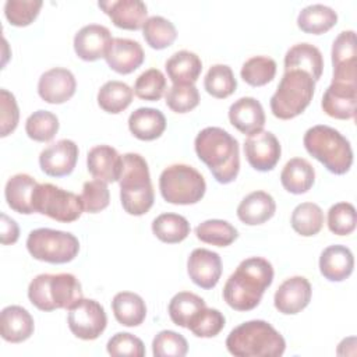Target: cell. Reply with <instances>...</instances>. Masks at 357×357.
<instances>
[{
    "label": "cell",
    "instance_id": "obj_14",
    "mask_svg": "<svg viewBox=\"0 0 357 357\" xmlns=\"http://www.w3.org/2000/svg\"><path fill=\"white\" fill-rule=\"evenodd\" d=\"M78 145L71 139H60L39 155V165L45 174L50 177H63L73 173L78 160Z\"/></svg>",
    "mask_w": 357,
    "mask_h": 357
},
{
    "label": "cell",
    "instance_id": "obj_29",
    "mask_svg": "<svg viewBox=\"0 0 357 357\" xmlns=\"http://www.w3.org/2000/svg\"><path fill=\"white\" fill-rule=\"evenodd\" d=\"M131 134L141 141H153L166 130L165 114L153 107H139L128 117Z\"/></svg>",
    "mask_w": 357,
    "mask_h": 357
},
{
    "label": "cell",
    "instance_id": "obj_4",
    "mask_svg": "<svg viewBox=\"0 0 357 357\" xmlns=\"http://www.w3.org/2000/svg\"><path fill=\"white\" fill-rule=\"evenodd\" d=\"M120 199L124 211L132 216L145 215L153 205L155 194L146 160L139 153L123 155Z\"/></svg>",
    "mask_w": 357,
    "mask_h": 357
},
{
    "label": "cell",
    "instance_id": "obj_23",
    "mask_svg": "<svg viewBox=\"0 0 357 357\" xmlns=\"http://www.w3.org/2000/svg\"><path fill=\"white\" fill-rule=\"evenodd\" d=\"M229 120L233 127L250 137L262 131L265 126V112L255 98L244 96L229 107Z\"/></svg>",
    "mask_w": 357,
    "mask_h": 357
},
{
    "label": "cell",
    "instance_id": "obj_7",
    "mask_svg": "<svg viewBox=\"0 0 357 357\" xmlns=\"http://www.w3.org/2000/svg\"><path fill=\"white\" fill-rule=\"evenodd\" d=\"M315 81L301 70L284 71L276 92L271 98V110L280 120H290L301 114L311 103Z\"/></svg>",
    "mask_w": 357,
    "mask_h": 357
},
{
    "label": "cell",
    "instance_id": "obj_39",
    "mask_svg": "<svg viewBox=\"0 0 357 357\" xmlns=\"http://www.w3.org/2000/svg\"><path fill=\"white\" fill-rule=\"evenodd\" d=\"M142 35L145 42L152 49L162 50L173 45L177 38V31L173 22H170L165 17L153 15L145 21L142 26Z\"/></svg>",
    "mask_w": 357,
    "mask_h": 357
},
{
    "label": "cell",
    "instance_id": "obj_34",
    "mask_svg": "<svg viewBox=\"0 0 357 357\" xmlns=\"http://www.w3.org/2000/svg\"><path fill=\"white\" fill-rule=\"evenodd\" d=\"M134 91L121 81H107L98 92V105L106 113L117 114L126 110L132 102Z\"/></svg>",
    "mask_w": 357,
    "mask_h": 357
},
{
    "label": "cell",
    "instance_id": "obj_27",
    "mask_svg": "<svg viewBox=\"0 0 357 357\" xmlns=\"http://www.w3.org/2000/svg\"><path fill=\"white\" fill-rule=\"evenodd\" d=\"M275 199L265 191L250 192L237 206L238 219L248 226H257L268 222L275 215Z\"/></svg>",
    "mask_w": 357,
    "mask_h": 357
},
{
    "label": "cell",
    "instance_id": "obj_19",
    "mask_svg": "<svg viewBox=\"0 0 357 357\" xmlns=\"http://www.w3.org/2000/svg\"><path fill=\"white\" fill-rule=\"evenodd\" d=\"M357 85L346 82H333L322 96L321 106L324 112L337 120H349L356 116Z\"/></svg>",
    "mask_w": 357,
    "mask_h": 357
},
{
    "label": "cell",
    "instance_id": "obj_43",
    "mask_svg": "<svg viewBox=\"0 0 357 357\" xmlns=\"http://www.w3.org/2000/svg\"><path fill=\"white\" fill-rule=\"evenodd\" d=\"M225 317L216 308H201L190 321L187 329H190L198 337H213L225 328Z\"/></svg>",
    "mask_w": 357,
    "mask_h": 357
},
{
    "label": "cell",
    "instance_id": "obj_52",
    "mask_svg": "<svg viewBox=\"0 0 357 357\" xmlns=\"http://www.w3.org/2000/svg\"><path fill=\"white\" fill-rule=\"evenodd\" d=\"M20 237V229L14 219L8 218L6 213H1V244H14Z\"/></svg>",
    "mask_w": 357,
    "mask_h": 357
},
{
    "label": "cell",
    "instance_id": "obj_35",
    "mask_svg": "<svg viewBox=\"0 0 357 357\" xmlns=\"http://www.w3.org/2000/svg\"><path fill=\"white\" fill-rule=\"evenodd\" d=\"M290 223L296 233L311 237L321 231L324 226V212L321 206L314 202H301L293 209Z\"/></svg>",
    "mask_w": 357,
    "mask_h": 357
},
{
    "label": "cell",
    "instance_id": "obj_41",
    "mask_svg": "<svg viewBox=\"0 0 357 357\" xmlns=\"http://www.w3.org/2000/svg\"><path fill=\"white\" fill-rule=\"evenodd\" d=\"M276 74V61L268 56H254L248 59L240 71L244 82L251 86H262L271 82Z\"/></svg>",
    "mask_w": 357,
    "mask_h": 357
},
{
    "label": "cell",
    "instance_id": "obj_21",
    "mask_svg": "<svg viewBox=\"0 0 357 357\" xmlns=\"http://www.w3.org/2000/svg\"><path fill=\"white\" fill-rule=\"evenodd\" d=\"M105 60L113 71L119 74H130L144 63L145 53L137 40L113 38L105 54Z\"/></svg>",
    "mask_w": 357,
    "mask_h": 357
},
{
    "label": "cell",
    "instance_id": "obj_24",
    "mask_svg": "<svg viewBox=\"0 0 357 357\" xmlns=\"http://www.w3.org/2000/svg\"><path fill=\"white\" fill-rule=\"evenodd\" d=\"M35 329L32 315L21 305H8L0 314V335L6 342L21 343L31 337Z\"/></svg>",
    "mask_w": 357,
    "mask_h": 357
},
{
    "label": "cell",
    "instance_id": "obj_37",
    "mask_svg": "<svg viewBox=\"0 0 357 357\" xmlns=\"http://www.w3.org/2000/svg\"><path fill=\"white\" fill-rule=\"evenodd\" d=\"M195 236L202 243L218 247H227L238 237V231L227 220L209 219L195 227Z\"/></svg>",
    "mask_w": 357,
    "mask_h": 357
},
{
    "label": "cell",
    "instance_id": "obj_8",
    "mask_svg": "<svg viewBox=\"0 0 357 357\" xmlns=\"http://www.w3.org/2000/svg\"><path fill=\"white\" fill-rule=\"evenodd\" d=\"M159 190L169 204L191 205L204 198L206 183L204 176L192 166L176 163L160 173Z\"/></svg>",
    "mask_w": 357,
    "mask_h": 357
},
{
    "label": "cell",
    "instance_id": "obj_38",
    "mask_svg": "<svg viewBox=\"0 0 357 357\" xmlns=\"http://www.w3.org/2000/svg\"><path fill=\"white\" fill-rule=\"evenodd\" d=\"M206 307L204 298L191 291H178L169 303V317L174 325L187 328L192 317Z\"/></svg>",
    "mask_w": 357,
    "mask_h": 357
},
{
    "label": "cell",
    "instance_id": "obj_10",
    "mask_svg": "<svg viewBox=\"0 0 357 357\" xmlns=\"http://www.w3.org/2000/svg\"><path fill=\"white\" fill-rule=\"evenodd\" d=\"M32 204L36 213L46 215L61 223L75 222L84 212L81 197L50 183L36 185Z\"/></svg>",
    "mask_w": 357,
    "mask_h": 357
},
{
    "label": "cell",
    "instance_id": "obj_20",
    "mask_svg": "<svg viewBox=\"0 0 357 357\" xmlns=\"http://www.w3.org/2000/svg\"><path fill=\"white\" fill-rule=\"evenodd\" d=\"M113 38L110 31L99 24L82 26L74 36L75 54L85 61H95L105 57Z\"/></svg>",
    "mask_w": 357,
    "mask_h": 357
},
{
    "label": "cell",
    "instance_id": "obj_25",
    "mask_svg": "<svg viewBox=\"0 0 357 357\" xmlns=\"http://www.w3.org/2000/svg\"><path fill=\"white\" fill-rule=\"evenodd\" d=\"M354 257L350 248L340 244L326 247L319 257V271L331 282H342L353 273Z\"/></svg>",
    "mask_w": 357,
    "mask_h": 357
},
{
    "label": "cell",
    "instance_id": "obj_47",
    "mask_svg": "<svg viewBox=\"0 0 357 357\" xmlns=\"http://www.w3.org/2000/svg\"><path fill=\"white\" fill-rule=\"evenodd\" d=\"M43 3L40 0H7L4 15L14 26H26L35 21Z\"/></svg>",
    "mask_w": 357,
    "mask_h": 357
},
{
    "label": "cell",
    "instance_id": "obj_1",
    "mask_svg": "<svg viewBox=\"0 0 357 357\" xmlns=\"http://www.w3.org/2000/svg\"><path fill=\"white\" fill-rule=\"evenodd\" d=\"M273 266L261 257H250L241 261L229 276L223 287V298L236 311L254 310L272 284Z\"/></svg>",
    "mask_w": 357,
    "mask_h": 357
},
{
    "label": "cell",
    "instance_id": "obj_16",
    "mask_svg": "<svg viewBox=\"0 0 357 357\" xmlns=\"http://www.w3.org/2000/svg\"><path fill=\"white\" fill-rule=\"evenodd\" d=\"M190 279L201 289H213L222 275V259L218 252L206 248H195L187 261Z\"/></svg>",
    "mask_w": 357,
    "mask_h": 357
},
{
    "label": "cell",
    "instance_id": "obj_15",
    "mask_svg": "<svg viewBox=\"0 0 357 357\" xmlns=\"http://www.w3.org/2000/svg\"><path fill=\"white\" fill-rule=\"evenodd\" d=\"M77 88L74 74L61 67H54L45 71L38 81L39 96L52 105H60L70 100Z\"/></svg>",
    "mask_w": 357,
    "mask_h": 357
},
{
    "label": "cell",
    "instance_id": "obj_9",
    "mask_svg": "<svg viewBox=\"0 0 357 357\" xmlns=\"http://www.w3.org/2000/svg\"><path fill=\"white\" fill-rule=\"evenodd\" d=\"M26 250L38 261L67 264L78 255L79 241L68 231L40 227L28 234Z\"/></svg>",
    "mask_w": 357,
    "mask_h": 357
},
{
    "label": "cell",
    "instance_id": "obj_32",
    "mask_svg": "<svg viewBox=\"0 0 357 357\" xmlns=\"http://www.w3.org/2000/svg\"><path fill=\"white\" fill-rule=\"evenodd\" d=\"M112 310L119 324L138 326L146 317V305L141 296L132 291H120L113 297Z\"/></svg>",
    "mask_w": 357,
    "mask_h": 357
},
{
    "label": "cell",
    "instance_id": "obj_44",
    "mask_svg": "<svg viewBox=\"0 0 357 357\" xmlns=\"http://www.w3.org/2000/svg\"><path fill=\"white\" fill-rule=\"evenodd\" d=\"M166 105L174 113H188L199 103V92L194 84H173L166 92Z\"/></svg>",
    "mask_w": 357,
    "mask_h": 357
},
{
    "label": "cell",
    "instance_id": "obj_12",
    "mask_svg": "<svg viewBox=\"0 0 357 357\" xmlns=\"http://www.w3.org/2000/svg\"><path fill=\"white\" fill-rule=\"evenodd\" d=\"M333 82L357 85V45L354 31H342L332 45Z\"/></svg>",
    "mask_w": 357,
    "mask_h": 357
},
{
    "label": "cell",
    "instance_id": "obj_26",
    "mask_svg": "<svg viewBox=\"0 0 357 357\" xmlns=\"http://www.w3.org/2000/svg\"><path fill=\"white\" fill-rule=\"evenodd\" d=\"M36 185H38L36 180L32 176L25 173H18L10 177L4 188V197L7 201V205L13 211L22 215L35 213L32 198H33V191Z\"/></svg>",
    "mask_w": 357,
    "mask_h": 357
},
{
    "label": "cell",
    "instance_id": "obj_30",
    "mask_svg": "<svg viewBox=\"0 0 357 357\" xmlns=\"http://www.w3.org/2000/svg\"><path fill=\"white\" fill-rule=\"evenodd\" d=\"M165 68L173 84H194L202 71V63L195 53L180 50L167 59Z\"/></svg>",
    "mask_w": 357,
    "mask_h": 357
},
{
    "label": "cell",
    "instance_id": "obj_28",
    "mask_svg": "<svg viewBox=\"0 0 357 357\" xmlns=\"http://www.w3.org/2000/svg\"><path fill=\"white\" fill-rule=\"evenodd\" d=\"M301 70L318 81L324 71V57L321 50L311 43H297L284 56V71Z\"/></svg>",
    "mask_w": 357,
    "mask_h": 357
},
{
    "label": "cell",
    "instance_id": "obj_45",
    "mask_svg": "<svg viewBox=\"0 0 357 357\" xmlns=\"http://www.w3.org/2000/svg\"><path fill=\"white\" fill-rule=\"evenodd\" d=\"M357 223L356 208L350 202H337L328 211V227L333 234L347 236L354 231Z\"/></svg>",
    "mask_w": 357,
    "mask_h": 357
},
{
    "label": "cell",
    "instance_id": "obj_5",
    "mask_svg": "<svg viewBox=\"0 0 357 357\" xmlns=\"http://www.w3.org/2000/svg\"><path fill=\"white\" fill-rule=\"evenodd\" d=\"M305 151L319 160L331 173L344 174L353 165V149L337 130L318 124L308 128L303 138Z\"/></svg>",
    "mask_w": 357,
    "mask_h": 357
},
{
    "label": "cell",
    "instance_id": "obj_17",
    "mask_svg": "<svg viewBox=\"0 0 357 357\" xmlns=\"http://www.w3.org/2000/svg\"><path fill=\"white\" fill-rule=\"evenodd\" d=\"M312 289L304 276L286 279L273 297L275 308L284 315H294L303 311L311 301Z\"/></svg>",
    "mask_w": 357,
    "mask_h": 357
},
{
    "label": "cell",
    "instance_id": "obj_51",
    "mask_svg": "<svg viewBox=\"0 0 357 357\" xmlns=\"http://www.w3.org/2000/svg\"><path fill=\"white\" fill-rule=\"evenodd\" d=\"M0 109H1V112H0V114H1L0 137H7L18 126L20 110H18L15 96L4 88L0 89Z\"/></svg>",
    "mask_w": 357,
    "mask_h": 357
},
{
    "label": "cell",
    "instance_id": "obj_48",
    "mask_svg": "<svg viewBox=\"0 0 357 357\" xmlns=\"http://www.w3.org/2000/svg\"><path fill=\"white\" fill-rule=\"evenodd\" d=\"M188 351L185 337L174 331H160L152 342L155 357H184Z\"/></svg>",
    "mask_w": 357,
    "mask_h": 357
},
{
    "label": "cell",
    "instance_id": "obj_22",
    "mask_svg": "<svg viewBox=\"0 0 357 357\" xmlns=\"http://www.w3.org/2000/svg\"><path fill=\"white\" fill-rule=\"evenodd\" d=\"M88 172L105 183L120 180L123 169V156L110 145H96L86 155Z\"/></svg>",
    "mask_w": 357,
    "mask_h": 357
},
{
    "label": "cell",
    "instance_id": "obj_11",
    "mask_svg": "<svg viewBox=\"0 0 357 357\" xmlns=\"http://www.w3.org/2000/svg\"><path fill=\"white\" fill-rule=\"evenodd\" d=\"M67 324L74 336L82 340H95L106 329L107 317L100 303L82 297L68 308Z\"/></svg>",
    "mask_w": 357,
    "mask_h": 357
},
{
    "label": "cell",
    "instance_id": "obj_2",
    "mask_svg": "<svg viewBox=\"0 0 357 357\" xmlns=\"http://www.w3.org/2000/svg\"><path fill=\"white\" fill-rule=\"evenodd\" d=\"M194 148L218 183L229 184L236 180L240 170L238 142L226 130L220 127L201 130L195 137Z\"/></svg>",
    "mask_w": 357,
    "mask_h": 357
},
{
    "label": "cell",
    "instance_id": "obj_6",
    "mask_svg": "<svg viewBox=\"0 0 357 357\" xmlns=\"http://www.w3.org/2000/svg\"><path fill=\"white\" fill-rule=\"evenodd\" d=\"M28 298L40 311L68 310L82 298V287L71 273H42L31 280Z\"/></svg>",
    "mask_w": 357,
    "mask_h": 357
},
{
    "label": "cell",
    "instance_id": "obj_49",
    "mask_svg": "<svg viewBox=\"0 0 357 357\" xmlns=\"http://www.w3.org/2000/svg\"><path fill=\"white\" fill-rule=\"evenodd\" d=\"M79 197L84 205V211L88 213H98L107 208L110 202V192L107 184L96 178L84 183L82 194Z\"/></svg>",
    "mask_w": 357,
    "mask_h": 357
},
{
    "label": "cell",
    "instance_id": "obj_18",
    "mask_svg": "<svg viewBox=\"0 0 357 357\" xmlns=\"http://www.w3.org/2000/svg\"><path fill=\"white\" fill-rule=\"evenodd\" d=\"M98 6L106 15H109L112 22L121 29L138 31L148 20V8L141 0L99 1Z\"/></svg>",
    "mask_w": 357,
    "mask_h": 357
},
{
    "label": "cell",
    "instance_id": "obj_46",
    "mask_svg": "<svg viewBox=\"0 0 357 357\" xmlns=\"http://www.w3.org/2000/svg\"><path fill=\"white\" fill-rule=\"evenodd\" d=\"M166 89V77L158 68H149L144 71L134 84V92L139 99L156 102Z\"/></svg>",
    "mask_w": 357,
    "mask_h": 357
},
{
    "label": "cell",
    "instance_id": "obj_40",
    "mask_svg": "<svg viewBox=\"0 0 357 357\" xmlns=\"http://www.w3.org/2000/svg\"><path fill=\"white\" fill-rule=\"evenodd\" d=\"M204 86L209 95L216 99H225L234 93L237 88V81L231 68L226 64L212 66L204 79Z\"/></svg>",
    "mask_w": 357,
    "mask_h": 357
},
{
    "label": "cell",
    "instance_id": "obj_36",
    "mask_svg": "<svg viewBox=\"0 0 357 357\" xmlns=\"http://www.w3.org/2000/svg\"><path fill=\"white\" fill-rule=\"evenodd\" d=\"M153 234L163 243L176 244L190 234L188 220L177 213H162L152 222Z\"/></svg>",
    "mask_w": 357,
    "mask_h": 357
},
{
    "label": "cell",
    "instance_id": "obj_3",
    "mask_svg": "<svg viewBox=\"0 0 357 357\" xmlns=\"http://www.w3.org/2000/svg\"><path fill=\"white\" fill-rule=\"evenodd\" d=\"M226 347L236 357H279L284 353L286 342L269 322L252 319L229 333Z\"/></svg>",
    "mask_w": 357,
    "mask_h": 357
},
{
    "label": "cell",
    "instance_id": "obj_13",
    "mask_svg": "<svg viewBox=\"0 0 357 357\" xmlns=\"http://www.w3.org/2000/svg\"><path fill=\"white\" fill-rule=\"evenodd\" d=\"M282 148L271 131H259L244 142V155L250 166L258 172L272 170L280 159Z\"/></svg>",
    "mask_w": 357,
    "mask_h": 357
},
{
    "label": "cell",
    "instance_id": "obj_31",
    "mask_svg": "<svg viewBox=\"0 0 357 357\" xmlns=\"http://www.w3.org/2000/svg\"><path fill=\"white\" fill-rule=\"evenodd\" d=\"M315 181V170L312 165L303 158L290 159L282 173L280 183L283 188L291 194H304L307 192Z\"/></svg>",
    "mask_w": 357,
    "mask_h": 357
},
{
    "label": "cell",
    "instance_id": "obj_42",
    "mask_svg": "<svg viewBox=\"0 0 357 357\" xmlns=\"http://www.w3.org/2000/svg\"><path fill=\"white\" fill-rule=\"evenodd\" d=\"M59 131V119L49 110H36L25 121L26 135L38 142H47Z\"/></svg>",
    "mask_w": 357,
    "mask_h": 357
},
{
    "label": "cell",
    "instance_id": "obj_50",
    "mask_svg": "<svg viewBox=\"0 0 357 357\" xmlns=\"http://www.w3.org/2000/svg\"><path fill=\"white\" fill-rule=\"evenodd\" d=\"M106 350L110 356H145V346L142 340L127 332H119L114 336H112L107 342Z\"/></svg>",
    "mask_w": 357,
    "mask_h": 357
},
{
    "label": "cell",
    "instance_id": "obj_33",
    "mask_svg": "<svg viewBox=\"0 0 357 357\" xmlns=\"http://www.w3.org/2000/svg\"><path fill=\"white\" fill-rule=\"evenodd\" d=\"M337 22V14L333 8L324 4H311L304 7L297 17V26L312 35H321L333 28Z\"/></svg>",
    "mask_w": 357,
    "mask_h": 357
}]
</instances>
